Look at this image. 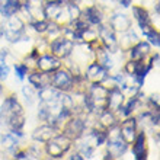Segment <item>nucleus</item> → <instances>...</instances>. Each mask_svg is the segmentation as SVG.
Here are the masks:
<instances>
[{"mask_svg": "<svg viewBox=\"0 0 160 160\" xmlns=\"http://www.w3.org/2000/svg\"><path fill=\"white\" fill-rule=\"evenodd\" d=\"M72 143L73 140L68 138L66 134L58 132L57 135H54L51 140H48L45 144V153L52 159H58L63 157L64 153H67L72 148Z\"/></svg>", "mask_w": 160, "mask_h": 160, "instance_id": "1", "label": "nucleus"}, {"mask_svg": "<svg viewBox=\"0 0 160 160\" xmlns=\"http://www.w3.org/2000/svg\"><path fill=\"white\" fill-rule=\"evenodd\" d=\"M108 93H109V90L102 83H92V86H90L89 90L86 92L88 99H89V102H90V106H92V111L101 112V111L106 109Z\"/></svg>", "mask_w": 160, "mask_h": 160, "instance_id": "2", "label": "nucleus"}, {"mask_svg": "<svg viewBox=\"0 0 160 160\" xmlns=\"http://www.w3.org/2000/svg\"><path fill=\"white\" fill-rule=\"evenodd\" d=\"M73 47H74V41L68 39L67 37H64L63 34L57 37V38L48 41V50L51 51V54L58 57L60 60H64L70 57L73 51Z\"/></svg>", "mask_w": 160, "mask_h": 160, "instance_id": "3", "label": "nucleus"}, {"mask_svg": "<svg viewBox=\"0 0 160 160\" xmlns=\"http://www.w3.org/2000/svg\"><path fill=\"white\" fill-rule=\"evenodd\" d=\"M73 84H74V76L68 72L67 68H57L55 72L51 74V86L60 92H70L73 90Z\"/></svg>", "mask_w": 160, "mask_h": 160, "instance_id": "4", "label": "nucleus"}, {"mask_svg": "<svg viewBox=\"0 0 160 160\" xmlns=\"http://www.w3.org/2000/svg\"><path fill=\"white\" fill-rule=\"evenodd\" d=\"M86 127H88V124H86V121H84V118H82V117H70V118L66 121V124L63 125V134H66L68 137V138L72 140H79L80 137H83L84 135V131H86Z\"/></svg>", "mask_w": 160, "mask_h": 160, "instance_id": "5", "label": "nucleus"}, {"mask_svg": "<svg viewBox=\"0 0 160 160\" xmlns=\"http://www.w3.org/2000/svg\"><path fill=\"white\" fill-rule=\"evenodd\" d=\"M19 10L25 13V16H28V22H29V23L34 21H42V19H45L44 2H42V0H26Z\"/></svg>", "mask_w": 160, "mask_h": 160, "instance_id": "6", "label": "nucleus"}, {"mask_svg": "<svg viewBox=\"0 0 160 160\" xmlns=\"http://www.w3.org/2000/svg\"><path fill=\"white\" fill-rule=\"evenodd\" d=\"M99 31H98V38L101 41L102 47L106 48L109 52H117L118 51V41H117V32H115L111 26L99 25Z\"/></svg>", "mask_w": 160, "mask_h": 160, "instance_id": "7", "label": "nucleus"}, {"mask_svg": "<svg viewBox=\"0 0 160 160\" xmlns=\"http://www.w3.org/2000/svg\"><path fill=\"white\" fill-rule=\"evenodd\" d=\"M119 134L121 138L125 141L127 144H131L134 141L135 135L138 132V121L134 117H125V119L119 124Z\"/></svg>", "mask_w": 160, "mask_h": 160, "instance_id": "8", "label": "nucleus"}, {"mask_svg": "<svg viewBox=\"0 0 160 160\" xmlns=\"http://www.w3.org/2000/svg\"><path fill=\"white\" fill-rule=\"evenodd\" d=\"M35 67L42 73H52L61 67V60L52 54H41L35 60Z\"/></svg>", "mask_w": 160, "mask_h": 160, "instance_id": "9", "label": "nucleus"}, {"mask_svg": "<svg viewBox=\"0 0 160 160\" xmlns=\"http://www.w3.org/2000/svg\"><path fill=\"white\" fill-rule=\"evenodd\" d=\"M108 76L109 74H108V70L105 67H102L101 64L96 63V61H92L90 64H88V70H86V74H84V79L92 84V83H102Z\"/></svg>", "mask_w": 160, "mask_h": 160, "instance_id": "10", "label": "nucleus"}, {"mask_svg": "<svg viewBox=\"0 0 160 160\" xmlns=\"http://www.w3.org/2000/svg\"><path fill=\"white\" fill-rule=\"evenodd\" d=\"M82 19L86 21L90 26H98L101 25L103 21V13H102L101 8L98 4H90L84 9V12H82Z\"/></svg>", "mask_w": 160, "mask_h": 160, "instance_id": "11", "label": "nucleus"}, {"mask_svg": "<svg viewBox=\"0 0 160 160\" xmlns=\"http://www.w3.org/2000/svg\"><path fill=\"white\" fill-rule=\"evenodd\" d=\"M132 154L137 160H143L147 157V137L144 131H140L132 141Z\"/></svg>", "mask_w": 160, "mask_h": 160, "instance_id": "12", "label": "nucleus"}, {"mask_svg": "<svg viewBox=\"0 0 160 160\" xmlns=\"http://www.w3.org/2000/svg\"><path fill=\"white\" fill-rule=\"evenodd\" d=\"M109 26L117 34H122L131 29V19L125 13H114L109 19Z\"/></svg>", "mask_w": 160, "mask_h": 160, "instance_id": "13", "label": "nucleus"}, {"mask_svg": "<svg viewBox=\"0 0 160 160\" xmlns=\"http://www.w3.org/2000/svg\"><path fill=\"white\" fill-rule=\"evenodd\" d=\"M60 132V130L57 127L51 125V124H44V125H39L37 130L34 131L32 134V138L35 141H39V143H47L48 140H51L54 135H57Z\"/></svg>", "mask_w": 160, "mask_h": 160, "instance_id": "14", "label": "nucleus"}, {"mask_svg": "<svg viewBox=\"0 0 160 160\" xmlns=\"http://www.w3.org/2000/svg\"><path fill=\"white\" fill-rule=\"evenodd\" d=\"M124 101H125V96H124V93H122L121 89H118V88L109 89V93H108V102H106V109L114 111L115 114H117V112L121 109Z\"/></svg>", "mask_w": 160, "mask_h": 160, "instance_id": "15", "label": "nucleus"}, {"mask_svg": "<svg viewBox=\"0 0 160 160\" xmlns=\"http://www.w3.org/2000/svg\"><path fill=\"white\" fill-rule=\"evenodd\" d=\"M150 54V44L147 41H138L135 45H132L128 50V57L132 61L146 60V57Z\"/></svg>", "mask_w": 160, "mask_h": 160, "instance_id": "16", "label": "nucleus"}, {"mask_svg": "<svg viewBox=\"0 0 160 160\" xmlns=\"http://www.w3.org/2000/svg\"><path fill=\"white\" fill-rule=\"evenodd\" d=\"M28 80H29V84H32L37 90L42 88H47V86H51V73H42L39 70H35L32 73H28Z\"/></svg>", "mask_w": 160, "mask_h": 160, "instance_id": "17", "label": "nucleus"}, {"mask_svg": "<svg viewBox=\"0 0 160 160\" xmlns=\"http://www.w3.org/2000/svg\"><path fill=\"white\" fill-rule=\"evenodd\" d=\"M98 125L102 127L103 130H109L112 127L118 125V118L115 115L114 111L111 109H103L98 115Z\"/></svg>", "mask_w": 160, "mask_h": 160, "instance_id": "18", "label": "nucleus"}, {"mask_svg": "<svg viewBox=\"0 0 160 160\" xmlns=\"http://www.w3.org/2000/svg\"><path fill=\"white\" fill-rule=\"evenodd\" d=\"M132 15H134L135 22L138 23L140 29L147 25H152V16L144 6H132Z\"/></svg>", "mask_w": 160, "mask_h": 160, "instance_id": "19", "label": "nucleus"}, {"mask_svg": "<svg viewBox=\"0 0 160 160\" xmlns=\"http://www.w3.org/2000/svg\"><path fill=\"white\" fill-rule=\"evenodd\" d=\"M118 41V48H121L122 51H128L132 45H135L137 42L140 41L137 34H135L132 29H128L125 32H122L121 34V38L117 39Z\"/></svg>", "mask_w": 160, "mask_h": 160, "instance_id": "20", "label": "nucleus"}, {"mask_svg": "<svg viewBox=\"0 0 160 160\" xmlns=\"http://www.w3.org/2000/svg\"><path fill=\"white\" fill-rule=\"evenodd\" d=\"M22 8L21 0H0V13L2 16L9 18L19 12V9Z\"/></svg>", "mask_w": 160, "mask_h": 160, "instance_id": "21", "label": "nucleus"}, {"mask_svg": "<svg viewBox=\"0 0 160 160\" xmlns=\"http://www.w3.org/2000/svg\"><path fill=\"white\" fill-rule=\"evenodd\" d=\"M95 61L101 64L102 67H105L106 70L114 67V60L111 57V52L102 45L95 50Z\"/></svg>", "mask_w": 160, "mask_h": 160, "instance_id": "22", "label": "nucleus"}, {"mask_svg": "<svg viewBox=\"0 0 160 160\" xmlns=\"http://www.w3.org/2000/svg\"><path fill=\"white\" fill-rule=\"evenodd\" d=\"M23 28H25V22H23V19L21 16H18V13L8 18V21H6V29L8 31L23 32Z\"/></svg>", "mask_w": 160, "mask_h": 160, "instance_id": "23", "label": "nucleus"}, {"mask_svg": "<svg viewBox=\"0 0 160 160\" xmlns=\"http://www.w3.org/2000/svg\"><path fill=\"white\" fill-rule=\"evenodd\" d=\"M2 146H3L4 150H9V152L15 150V148H16V146H18L16 135L13 134V132L3 134V135H2Z\"/></svg>", "mask_w": 160, "mask_h": 160, "instance_id": "24", "label": "nucleus"}, {"mask_svg": "<svg viewBox=\"0 0 160 160\" xmlns=\"http://www.w3.org/2000/svg\"><path fill=\"white\" fill-rule=\"evenodd\" d=\"M15 73H16L18 79L23 80L26 74L29 73V67H28V64L26 63H16L15 64Z\"/></svg>", "mask_w": 160, "mask_h": 160, "instance_id": "25", "label": "nucleus"}, {"mask_svg": "<svg viewBox=\"0 0 160 160\" xmlns=\"http://www.w3.org/2000/svg\"><path fill=\"white\" fill-rule=\"evenodd\" d=\"M22 92H23V96L26 98L28 103H32V101H34L35 98H37V95H38L37 89H35L34 86H32V84H31V86H23Z\"/></svg>", "mask_w": 160, "mask_h": 160, "instance_id": "26", "label": "nucleus"}, {"mask_svg": "<svg viewBox=\"0 0 160 160\" xmlns=\"http://www.w3.org/2000/svg\"><path fill=\"white\" fill-rule=\"evenodd\" d=\"M9 74V67L6 64V60L0 58V80H6Z\"/></svg>", "mask_w": 160, "mask_h": 160, "instance_id": "27", "label": "nucleus"}, {"mask_svg": "<svg viewBox=\"0 0 160 160\" xmlns=\"http://www.w3.org/2000/svg\"><path fill=\"white\" fill-rule=\"evenodd\" d=\"M119 4H121L122 8H128L131 3H132V0H117Z\"/></svg>", "mask_w": 160, "mask_h": 160, "instance_id": "28", "label": "nucleus"}, {"mask_svg": "<svg viewBox=\"0 0 160 160\" xmlns=\"http://www.w3.org/2000/svg\"><path fill=\"white\" fill-rule=\"evenodd\" d=\"M67 2H73V3H79L80 0H67Z\"/></svg>", "mask_w": 160, "mask_h": 160, "instance_id": "29", "label": "nucleus"}, {"mask_svg": "<svg viewBox=\"0 0 160 160\" xmlns=\"http://www.w3.org/2000/svg\"><path fill=\"white\" fill-rule=\"evenodd\" d=\"M2 93H3V86L0 84V95H2Z\"/></svg>", "mask_w": 160, "mask_h": 160, "instance_id": "30", "label": "nucleus"}, {"mask_svg": "<svg viewBox=\"0 0 160 160\" xmlns=\"http://www.w3.org/2000/svg\"><path fill=\"white\" fill-rule=\"evenodd\" d=\"M44 2H58V0H44Z\"/></svg>", "mask_w": 160, "mask_h": 160, "instance_id": "31", "label": "nucleus"}]
</instances>
